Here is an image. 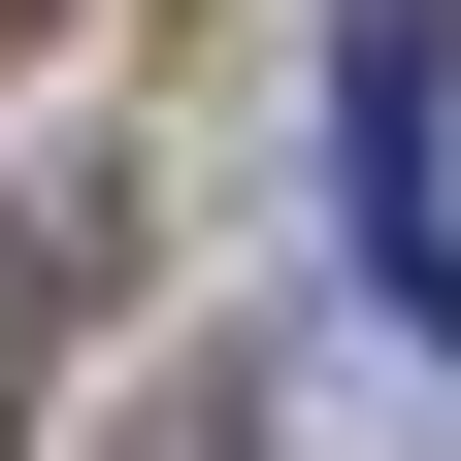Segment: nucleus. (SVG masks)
I'll list each match as a JSON object with an SVG mask.
<instances>
[{
  "label": "nucleus",
  "instance_id": "1",
  "mask_svg": "<svg viewBox=\"0 0 461 461\" xmlns=\"http://www.w3.org/2000/svg\"><path fill=\"white\" fill-rule=\"evenodd\" d=\"M330 165H363V264H395V330H429V395H461V67H429V0L330 33Z\"/></svg>",
  "mask_w": 461,
  "mask_h": 461
},
{
  "label": "nucleus",
  "instance_id": "2",
  "mask_svg": "<svg viewBox=\"0 0 461 461\" xmlns=\"http://www.w3.org/2000/svg\"><path fill=\"white\" fill-rule=\"evenodd\" d=\"M165 461H230V429H165Z\"/></svg>",
  "mask_w": 461,
  "mask_h": 461
}]
</instances>
